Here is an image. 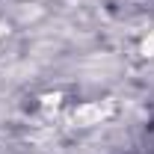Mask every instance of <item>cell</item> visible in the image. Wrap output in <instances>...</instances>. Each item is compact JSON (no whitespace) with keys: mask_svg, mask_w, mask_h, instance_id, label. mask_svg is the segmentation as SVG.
I'll list each match as a JSON object with an SVG mask.
<instances>
[]
</instances>
